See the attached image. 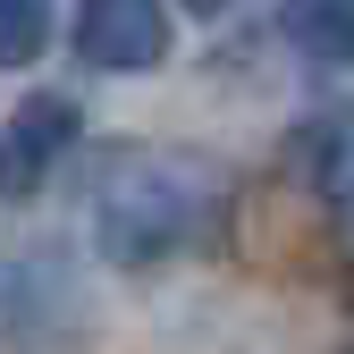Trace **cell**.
Returning a JSON list of instances; mask_svg holds the SVG:
<instances>
[{"mask_svg":"<svg viewBox=\"0 0 354 354\" xmlns=\"http://www.w3.org/2000/svg\"><path fill=\"white\" fill-rule=\"evenodd\" d=\"M76 51L84 68L144 76L169 59V9L160 0H76Z\"/></svg>","mask_w":354,"mask_h":354,"instance_id":"cell-3","label":"cell"},{"mask_svg":"<svg viewBox=\"0 0 354 354\" xmlns=\"http://www.w3.org/2000/svg\"><path fill=\"white\" fill-rule=\"evenodd\" d=\"M42 313H51V279L34 261H9L0 253V337H26Z\"/></svg>","mask_w":354,"mask_h":354,"instance_id":"cell-5","label":"cell"},{"mask_svg":"<svg viewBox=\"0 0 354 354\" xmlns=\"http://www.w3.org/2000/svg\"><path fill=\"white\" fill-rule=\"evenodd\" d=\"M219 9H228V0H186V17H219Z\"/></svg>","mask_w":354,"mask_h":354,"instance_id":"cell-7","label":"cell"},{"mask_svg":"<svg viewBox=\"0 0 354 354\" xmlns=\"http://www.w3.org/2000/svg\"><path fill=\"white\" fill-rule=\"evenodd\" d=\"M211 219H219L211 177L177 169L160 152H118L102 169V186H93V245L118 261V270H152V261L203 245Z\"/></svg>","mask_w":354,"mask_h":354,"instance_id":"cell-1","label":"cell"},{"mask_svg":"<svg viewBox=\"0 0 354 354\" xmlns=\"http://www.w3.org/2000/svg\"><path fill=\"white\" fill-rule=\"evenodd\" d=\"M84 136V110L68 93H26L9 118H0V194H34Z\"/></svg>","mask_w":354,"mask_h":354,"instance_id":"cell-2","label":"cell"},{"mask_svg":"<svg viewBox=\"0 0 354 354\" xmlns=\"http://www.w3.org/2000/svg\"><path fill=\"white\" fill-rule=\"evenodd\" d=\"M279 34L321 68H354V0H279Z\"/></svg>","mask_w":354,"mask_h":354,"instance_id":"cell-4","label":"cell"},{"mask_svg":"<svg viewBox=\"0 0 354 354\" xmlns=\"http://www.w3.org/2000/svg\"><path fill=\"white\" fill-rule=\"evenodd\" d=\"M51 42V0H0V68H34Z\"/></svg>","mask_w":354,"mask_h":354,"instance_id":"cell-6","label":"cell"}]
</instances>
